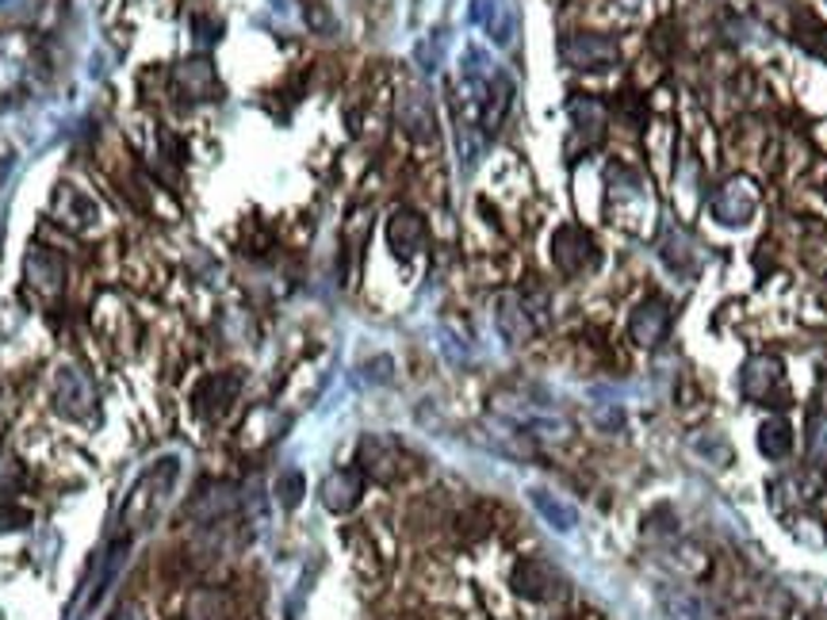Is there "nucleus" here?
Returning a JSON list of instances; mask_svg holds the SVG:
<instances>
[{
    "label": "nucleus",
    "mask_w": 827,
    "mask_h": 620,
    "mask_svg": "<svg viewBox=\"0 0 827 620\" xmlns=\"http://www.w3.org/2000/svg\"><path fill=\"white\" fill-rule=\"evenodd\" d=\"M177 479H180V456H162L150 464L147 476L130 486L127 502H123V509H119L123 536L150 529V524L162 517V509L169 506L173 491H177Z\"/></svg>",
    "instance_id": "f257e3e1"
},
{
    "label": "nucleus",
    "mask_w": 827,
    "mask_h": 620,
    "mask_svg": "<svg viewBox=\"0 0 827 620\" xmlns=\"http://www.w3.org/2000/svg\"><path fill=\"white\" fill-rule=\"evenodd\" d=\"M50 398H54V410L69 421H97L100 418V398H97V387L92 379L85 376L81 368L74 364H62L50 379Z\"/></svg>",
    "instance_id": "f03ea898"
},
{
    "label": "nucleus",
    "mask_w": 827,
    "mask_h": 620,
    "mask_svg": "<svg viewBox=\"0 0 827 620\" xmlns=\"http://www.w3.org/2000/svg\"><path fill=\"white\" fill-rule=\"evenodd\" d=\"M551 261L563 276H586L601 265V253L583 226H560L551 238Z\"/></svg>",
    "instance_id": "7ed1b4c3"
},
{
    "label": "nucleus",
    "mask_w": 827,
    "mask_h": 620,
    "mask_svg": "<svg viewBox=\"0 0 827 620\" xmlns=\"http://www.w3.org/2000/svg\"><path fill=\"white\" fill-rule=\"evenodd\" d=\"M403 459H406L403 444L391 441V436H376L372 433V436H365L360 448H357L360 471H365L368 479H376V483H398V479L406 476Z\"/></svg>",
    "instance_id": "20e7f679"
},
{
    "label": "nucleus",
    "mask_w": 827,
    "mask_h": 620,
    "mask_svg": "<svg viewBox=\"0 0 827 620\" xmlns=\"http://www.w3.org/2000/svg\"><path fill=\"white\" fill-rule=\"evenodd\" d=\"M560 58L571 65V69H609L621 58V47H616L609 35H568L560 42Z\"/></svg>",
    "instance_id": "39448f33"
},
{
    "label": "nucleus",
    "mask_w": 827,
    "mask_h": 620,
    "mask_svg": "<svg viewBox=\"0 0 827 620\" xmlns=\"http://www.w3.org/2000/svg\"><path fill=\"white\" fill-rule=\"evenodd\" d=\"M513 590L529 602H551L563 594V574L544 559H521L513 567Z\"/></svg>",
    "instance_id": "423d86ee"
},
{
    "label": "nucleus",
    "mask_w": 827,
    "mask_h": 620,
    "mask_svg": "<svg viewBox=\"0 0 827 620\" xmlns=\"http://www.w3.org/2000/svg\"><path fill=\"white\" fill-rule=\"evenodd\" d=\"M754 207H759V192H754V185L743 177H731L728 185L716 188V195H713V215L721 218L724 226L751 223Z\"/></svg>",
    "instance_id": "0eeeda50"
},
{
    "label": "nucleus",
    "mask_w": 827,
    "mask_h": 620,
    "mask_svg": "<svg viewBox=\"0 0 827 620\" xmlns=\"http://www.w3.org/2000/svg\"><path fill=\"white\" fill-rule=\"evenodd\" d=\"M238 391H242V371H215L195 387V414L200 418H222L238 398Z\"/></svg>",
    "instance_id": "6e6552de"
},
{
    "label": "nucleus",
    "mask_w": 827,
    "mask_h": 620,
    "mask_svg": "<svg viewBox=\"0 0 827 620\" xmlns=\"http://www.w3.org/2000/svg\"><path fill=\"white\" fill-rule=\"evenodd\" d=\"M238 506V494L230 483H203L200 491L192 494V502L185 506V514L192 517V521H219V517L234 514Z\"/></svg>",
    "instance_id": "1a4fd4ad"
},
{
    "label": "nucleus",
    "mask_w": 827,
    "mask_h": 620,
    "mask_svg": "<svg viewBox=\"0 0 827 620\" xmlns=\"http://www.w3.org/2000/svg\"><path fill=\"white\" fill-rule=\"evenodd\" d=\"M24 276L35 291L42 295H58L65 288V261L54 250H31L24 257Z\"/></svg>",
    "instance_id": "9d476101"
},
{
    "label": "nucleus",
    "mask_w": 827,
    "mask_h": 620,
    "mask_svg": "<svg viewBox=\"0 0 827 620\" xmlns=\"http://www.w3.org/2000/svg\"><path fill=\"white\" fill-rule=\"evenodd\" d=\"M628 330H633V338L640 341V345H659V341L666 338V330H671V306L659 295L644 299L633 311V318H628Z\"/></svg>",
    "instance_id": "9b49d317"
},
{
    "label": "nucleus",
    "mask_w": 827,
    "mask_h": 620,
    "mask_svg": "<svg viewBox=\"0 0 827 620\" xmlns=\"http://www.w3.org/2000/svg\"><path fill=\"white\" fill-rule=\"evenodd\" d=\"M471 24H479L498 47L513 42V4L510 0H471Z\"/></svg>",
    "instance_id": "f8f14e48"
},
{
    "label": "nucleus",
    "mask_w": 827,
    "mask_h": 620,
    "mask_svg": "<svg viewBox=\"0 0 827 620\" xmlns=\"http://www.w3.org/2000/svg\"><path fill=\"white\" fill-rule=\"evenodd\" d=\"M495 318H498V330H502V338L510 341V345H521V341H529V338H533V330H536L533 306H529L521 295H513V291H510V295L498 299Z\"/></svg>",
    "instance_id": "ddd939ff"
},
{
    "label": "nucleus",
    "mask_w": 827,
    "mask_h": 620,
    "mask_svg": "<svg viewBox=\"0 0 827 620\" xmlns=\"http://www.w3.org/2000/svg\"><path fill=\"white\" fill-rule=\"evenodd\" d=\"M360 491H365V479H360V468H341L330 471L322 483V506L330 514H349L360 502Z\"/></svg>",
    "instance_id": "4468645a"
},
{
    "label": "nucleus",
    "mask_w": 827,
    "mask_h": 620,
    "mask_svg": "<svg viewBox=\"0 0 827 620\" xmlns=\"http://www.w3.org/2000/svg\"><path fill=\"white\" fill-rule=\"evenodd\" d=\"M778 387H781V364L774 360V356H754L743 368V395L751 398V403L771 406Z\"/></svg>",
    "instance_id": "2eb2a0df"
},
{
    "label": "nucleus",
    "mask_w": 827,
    "mask_h": 620,
    "mask_svg": "<svg viewBox=\"0 0 827 620\" xmlns=\"http://www.w3.org/2000/svg\"><path fill=\"white\" fill-rule=\"evenodd\" d=\"M173 89H177V97H185V100H212L215 92H219L212 62L177 65V73H173Z\"/></svg>",
    "instance_id": "dca6fc26"
},
{
    "label": "nucleus",
    "mask_w": 827,
    "mask_h": 620,
    "mask_svg": "<svg viewBox=\"0 0 827 620\" xmlns=\"http://www.w3.org/2000/svg\"><path fill=\"white\" fill-rule=\"evenodd\" d=\"M387 245L398 253V257H413V253L425 245L422 215H413V211H395V215L387 218Z\"/></svg>",
    "instance_id": "f3484780"
},
{
    "label": "nucleus",
    "mask_w": 827,
    "mask_h": 620,
    "mask_svg": "<svg viewBox=\"0 0 827 620\" xmlns=\"http://www.w3.org/2000/svg\"><path fill=\"white\" fill-rule=\"evenodd\" d=\"M398 123L406 127V135L422 138V142H430V138L437 135V119H433V107L430 100H425V92H406V97L398 100Z\"/></svg>",
    "instance_id": "a211bd4d"
},
{
    "label": "nucleus",
    "mask_w": 827,
    "mask_h": 620,
    "mask_svg": "<svg viewBox=\"0 0 827 620\" xmlns=\"http://www.w3.org/2000/svg\"><path fill=\"white\" fill-rule=\"evenodd\" d=\"M54 215L62 218V223H69V226H89V223H97V203H92L85 192H77V188L58 185Z\"/></svg>",
    "instance_id": "6ab92c4d"
},
{
    "label": "nucleus",
    "mask_w": 827,
    "mask_h": 620,
    "mask_svg": "<svg viewBox=\"0 0 827 620\" xmlns=\"http://www.w3.org/2000/svg\"><path fill=\"white\" fill-rule=\"evenodd\" d=\"M529 502H533L536 514H540L544 521L551 524V529L571 532V529H575V524H578V514H575V509H571L563 498H556V494L540 491V486H533V491H529Z\"/></svg>",
    "instance_id": "aec40b11"
},
{
    "label": "nucleus",
    "mask_w": 827,
    "mask_h": 620,
    "mask_svg": "<svg viewBox=\"0 0 827 620\" xmlns=\"http://www.w3.org/2000/svg\"><path fill=\"white\" fill-rule=\"evenodd\" d=\"M571 119H575V130L586 135V145L601 142V127H606V107L590 97H575L571 100Z\"/></svg>",
    "instance_id": "412c9836"
},
{
    "label": "nucleus",
    "mask_w": 827,
    "mask_h": 620,
    "mask_svg": "<svg viewBox=\"0 0 827 620\" xmlns=\"http://www.w3.org/2000/svg\"><path fill=\"white\" fill-rule=\"evenodd\" d=\"M230 617V605H227V594L219 590H195L185 605V620H227Z\"/></svg>",
    "instance_id": "4be33fe9"
},
{
    "label": "nucleus",
    "mask_w": 827,
    "mask_h": 620,
    "mask_svg": "<svg viewBox=\"0 0 827 620\" xmlns=\"http://www.w3.org/2000/svg\"><path fill=\"white\" fill-rule=\"evenodd\" d=\"M759 448H763V456H771V459L789 456V448H793V429H789L781 418L763 421V429H759Z\"/></svg>",
    "instance_id": "5701e85b"
},
{
    "label": "nucleus",
    "mask_w": 827,
    "mask_h": 620,
    "mask_svg": "<svg viewBox=\"0 0 827 620\" xmlns=\"http://www.w3.org/2000/svg\"><path fill=\"white\" fill-rule=\"evenodd\" d=\"M276 494H280V502H284L288 509L300 506V498H303V476L300 471H284L280 483H276Z\"/></svg>",
    "instance_id": "b1692460"
},
{
    "label": "nucleus",
    "mask_w": 827,
    "mask_h": 620,
    "mask_svg": "<svg viewBox=\"0 0 827 620\" xmlns=\"http://www.w3.org/2000/svg\"><path fill=\"white\" fill-rule=\"evenodd\" d=\"M24 483V468L12 456H0V494H16Z\"/></svg>",
    "instance_id": "393cba45"
},
{
    "label": "nucleus",
    "mask_w": 827,
    "mask_h": 620,
    "mask_svg": "<svg viewBox=\"0 0 827 620\" xmlns=\"http://www.w3.org/2000/svg\"><path fill=\"white\" fill-rule=\"evenodd\" d=\"M31 524V509L24 506H0V532H20Z\"/></svg>",
    "instance_id": "a878e982"
},
{
    "label": "nucleus",
    "mask_w": 827,
    "mask_h": 620,
    "mask_svg": "<svg viewBox=\"0 0 827 620\" xmlns=\"http://www.w3.org/2000/svg\"><path fill=\"white\" fill-rule=\"evenodd\" d=\"M809 452H812V459H816V464H827V418H816V421H812Z\"/></svg>",
    "instance_id": "bb28decb"
},
{
    "label": "nucleus",
    "mask_w": 827,
    "mask_h": 620,
    "mask_svg": "<svg viewBox=\"0 0 827 620\" xmlns=\"http://www.w3.org/2000/svg\"><path fill=\"white\" fill-rule=\"evenodd\" d=\"M112 620H150L147 617V605H138V602H123L119 609H115Z\"/></svg>",
    "instance_id": "cd10ccee"
}]
</instances>
